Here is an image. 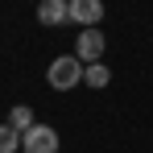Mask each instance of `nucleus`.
Returning a JSON list of instances; mask_svg holds the SVG:
<instances>
[{"label":"nucleus","instance_id":"f257e3e1","mask_svg":"<svg viewBox=\"0 0 153 153\" xmlns=\"http://www.w3.org/2000/svg\"><path fill=\"white\" fill-rule=\"evenodd\" d=\"M83 75H87V66L79 62L75 54H58V58L50 62V71H46V79H50L54 91H71V87H79Z\"/></svg>","mask_w":153,"mask_h":153},{"label":"nucleus","instance_id":"f03ea898","mask_svg":"<svg viewBox=\"0 0 153 153\" xmlns=\"http://www.w3.org/2000/svg\"><path fill=\"white\" fill-rule=\"evenodd\" d=\"M103 46H108V42H103L100 29H83L79 42H75V58L83 62V66H95V62L103 58Z\"/></svg>","mask_w":153,"mask_h":153},{"label":"nucleus","instance_id":"7ed1b4c3","mask_svg":"<svg viewBox=\"0 0 153 153\" xmlns=\"http://www.w3.org/2000/svg\"><path fill=\"white\" fill-rule=\"evenodd\" d=\"M21 153H58V132L50 124H33L21 141Z\"/></svg>","mask_w":153,"mask_h":153},{"label":"nucleus","instance_id":"20e7f679","mask_svg":"<svg viewBox=\"0 0 153 153\" xmlns=\"http://www.w3.org/2000/svg\"><path fill=\"white\" fill-rule=\"evenodd\" d=\"M71 21L83 29H100L103 21V0H71Z\"/></svg>","mask_w":153,"mask_h":153},{"label":"nucleus","instance_id":"39448f33","mask_svg":"<svg viewBox=\"0 0 153 153\" xmlns=\"http://www.w3.org/2000/svg\"><path fill=\"white\" fill-rule=\"evenodd\" d=\"M37 21H42L46 29L71 21V0H42V4H37Z\"/></svg>","mask_w":153,"mask_h":153},{"label":"nucleus","instance_id":"423d86ee","mask_svg":"<svg viewBox=\"0 0 153 153\" xmlns=\"http://www.w3.org/2000/svg\"><path fill=\"white\" fill-rule=\"evenodd\" d=\"M33 124H37V116H33V108H29V103H17V108L8 112V128H17L21 137H25Z\"/></svg>","mask_w":153,"mask_h":153},{"label":"nucleus","instance_id":"0eeeda50","mask_svg":"<svg viewBox=\"0 0 153 153\" xmlns=\"http://www.w3.org/2000/svg\"><path fill=\"white\" fill-rule=\"evenodd\" d=\"M83 83H87L91 91H103V87L112 83V71H108L103 62H95V66H87V75H83Z\"/></svg>","mask_w":153,"mask_h":153},{"label":"nucleus","instance_id":"6e6552de","mask_svg":"<svg viewBox=\"0 0 153 153\" xmlns=\"http://www.w3.org/2000/svg\"><path fill=\"white\" fill-rule=\"evenodd\" d=\"M21 141H25V137H21L17 128L0 124V153H17V149H21Z\"/></svg>","mask_w":153,"mask_h":153}]
</instances>
